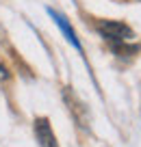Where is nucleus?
Returning a JSON list of instances; mask_svg holds the SVG:
<instances>
[{"label":"nucleus","instance_id":"nucleus-1","mask_svg":"<svg viewBox=\"0 0 141 147\" xmlns=\"http://www.w3.org/2000/svg\"><path fill=\"white\" fill-rule=\"evenodd\" d=\"M98 32L104 37L106 41H111L113 46L115 43L130 41L132 37H135V32H132V28L128 26V24L115 22V20H100V22H98Z\"/></svg>","mask_w":141,"mask_h":147},{"label":"nucleus","instance_id":"nucleus-2","mask_svg":"<svg viewBox=\"0 0 141 147\" xmlns=\"http://www.w3.org/2000/svg\"><path fill=\"white\" fill-rule=\"evenodd\" d=\"M63 100H65V104H67L69 113H72L74 121H76L82 130H87V128H89V110H87L85 104H82V102L78 100L72 91H69V87L63 89Z\"/></svg>","mask_w":141,"mask_h":147},{"label":"nucleus","instance_id":"nucleus-3","mask_svg":"<svg viewBox=\"0 0 141 147\" xmlns=\"http://www.w3.org/2000/svg\"><path fill=\"white\" fill-rule=\"evenodd\" d=\"M35 136L39 147H59L54 132H52V125L48 121V117H37L35 119Z\"/></svg>","mask_w":141,"mask_h":147},{"label":"nucleus","instance_id":"nucleus-4","mask_svg":"<svg viewBox=\"0 0 141 147\" xmlns=\"http://www.w3.org/2000/svg\"><path fill=\"white\" fill-rule=\"evenodd\" d=\"M48 13H50V18L54 20V24L61 28V32L65 35V39H67V41H69V43H72V46L82 54V46H80V41H78V37H76V32H74L72 24L67 22V18H65L63 13H59V11H54V9H48Z\"/></svg>","mask_w":141,"mask_h":147}]
</instances>
